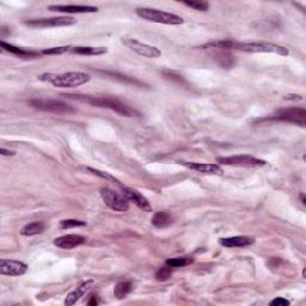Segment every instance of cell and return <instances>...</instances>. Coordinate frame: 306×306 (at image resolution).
Listing matches in <instances>:
<instances>
[{"instance_id":"obj_24","label":"cell","mask_w":306,"mask_h":306,"mask_svg":"<svg viewBox=\"0 0 306 306\" xmlns=\"http://www.w3.org/2000/svg\"><path fill=\"white\" fill-rule=\"evenodd\" d=\"M194 262V258L190 256H182V257H175L166 259L165 265L169 266L170 268H181V267L189 266Z\"/></svg>"},{"instance_id":"obj_11","label":"cell","mask_w":306,"mask_h":306,"mask_svg":"<svg viewBox=\"0 0 306 306\" xmlns=\"http://www.w3.org/2000/svg\"><path fill=\"white\" fill-rule=\"evenodd\" d=\"M28 266L24 262L15 259H0V274L8 276H20L26 274Z\"/></svg>"},{"instance_id":"obj_15","label":"cell","mask_w":306,"mask_h":306,"mask_svg":"<svg viewBox=\"0 0 306 306\" xmlns=\"http://www.w3.org/2000/svg\"><path fill=\"white\" fill-rule=\"evenodd\" d=\"M49 11L63 12V13H94L98 9L96 6L85 5H52L48 8Z\"/></svg>"},{"instance_id":"obj_6","label":"cell","mask_w":306,"mask_h":306,"mask_svg":"<svg viewBox=\"0 0 306 306\" xmlns=\"http://www.w3.org/2000/svg\"><path fill=\"white\" fill-rule=\"evenodd\" d=\"M99 193H101L103 202L113 211L127 212L129 209V201L122 193H117L110 188H101Z\"/></svg>"},{"instance_id":"obj_10","label":"cell","mask_w":306,"mask_h":306,"mask_svg":"<svg viewBox=\"0 0 306 306\" xmlns=\"http://www.w3.org/2000/svg\"><path fill=\"white\" fill-rule=\"evenodd\" d=\"M216 162L219 164L232 165V166H263L267 163L262 159L255 158L252 156L241 155V156H230V157H218Z\"/></svg>"},{"instance_id":"obj_5","label":"cell","mask_w":306,"mask_h":306,"mask_svg":"<svg viewBox=\"0 0 306 306\" xmlns=\"http://www.w3.org/2000/svg\"><path fill=\"white\" fill-rule=\"evenodd\" d=\"M29 105L41 112L54 113V114H73L77 112L76 108L67 104L65 102L58 99H31Z\"/></svg>"},{"instance_id":"obj_17","label":"cell","mask_w":306,"mask_h":306,"mask_svg":"<svg viewBox=\"0 0 306 306\" xmlns=\"http://www.w3.org/2000/svg\"><path fill=\"white\" fill-rule=\"evenodd\" d=\"M219 243L225 248H245L254 244L255 239L252 237L248 236H236L230 238H222L219 241Z\"/></svg>"},{"instance_id":"obj_33","label":"cell","mask_w":306,"mask_h":306,"mask_svg":"<svg viewBox=\"0 0 306 306\" xmlns=\"http://www.w3.org/2000/svg\"><path fill=\"white\" fill-rule=\"evenodd\" d=\"M97 299H96V295H91V300L88 302L89 305H97Z\"/></svg>"},{"instance_id":"obj_9","label":"cell","mask_w":306,"mask_h":306,"mask_svg":"<svg viewBox=\"0 0 306 306\" xmlns=\"http://www.w3.org/2000/svg\"><path fill=\"white\" fill-rule=\"evenodd\" d=\"M77 23V19L73 17H53V18H41V19H31L24 22V24L31 28H54V27H69Z\"/></svg>"},{"instance_id":"obj_7","label":"cell","mask_w":306,"mask_h":306,"mask_svg":"<svg viewBox=\"0 0 306 306\" xmlns=\"http://www.w3.org/2000/svg\"><path fill=\"white\" fill-rule=\"evenodd\" d=\"M270 120L283 121V122L295 123L299 126L305 127L306 124V110L304 108H283L277 110L269 117Z\"/></svg>"},{"instance_id":"obj_27","label":"cell","mask_w":306,"mask_h":306,"mask_svg":"<svg viewBox=\"0 0 306 306\" xmlns=\"http://www.w3.org/2000/svg\"><path fill=\"white\" fill-rule=\"evenodd\" d=\"M70 46H62V47H53L48 49H43L42 51V54L43 55H61L65 54L67 52H71Z\"/></svg>"},{"instance_id":"obj_3","label":"cell","mask_w":306,"mask_h":306,"mask_svg":"<svg viewBox=\"0 0 306 306\" xmlns=\"http://www.w3.org/2000/svg\"><path fill=\"white\" fill-rule=\"evenodd\" d=\"M41 81H48L55 88H77L90 81L91 77L84 72H67L62 74L45 73L38 77Z\"/></svg>"},{"instance_id":"obj_8","label":"cell","mask_w":306,"mask_h":306,"mask_svg":"<svg viewBox=\"0 0 306 306\" xmlns=\"http://www.w3.org/2000/svg\"><path fill=\"white\" fill-rule=\"evenodd\" d=\"M122 42L127 48H129L130 51H133L139 55L144 56V58L157 59L162 55V52L159 48L155 47V46L142 43V42L135 40V38H123Z\"/></svg>"},{"instance_id":"obj_1","label":"cell","mask_w":306,"mask_h":306,"mask_svg":"<svg viewBox=\"0 0 306 306\" xmlns=\"http://www.w3.org/2000/svg\"><path fill=\"white\" fill-rule=\"evenodd\" d=\"M200 48L209 49L216 48L220 51H241L245 53H274V54L287 56L290 51L283 46L274 45L270 42H238L234 40H222L212 41L202 45Z\"/></svg>"},{"instance_id":"obj_21","label":"cell","mask_w":306,"mask_h":306,"mask_svg":"<svg viewBox=\"0 0 306 306\" xmlns=\"http://www.w3.org/2000/svg\"><path fill=\"white\" fill-rule=\"evenodd\" d=\"M132 288H133V285H132L130 281H121L114 288V295L119 300H122L130 293Z\"/></svg>"},{"instance_id":"obj_28","label":"cell","mask_w":306,"mask_h":306,"mask_svg":"<svg viewBox=\"0 0 306 306\" xmlns=\"http://www.w3.org/2000/svg\"><path fill=\"white\" fill-rule=\"evenodd\" d=\"M171 273L172 268H170L169 266L165 265L164 267H161V268L157 270V273H156V279L158 281H166L171 276Z\"/></svg>"},{"instance_id":"obj_4","label":"cell","mask_w":306,"mask_h":306,"mask_svg":"<svg viewBox=\"0 0 306 306\" xmlns=\"http://www.w3.org/2000/svg\"><path fill=\"white\" fill-rule=\"evenodd\" d=\"M137 13L142 19L148 20V22L159 23V24H168V26H181L184 23L182 17L175 15V13L164 12L157 9H148V8H140L137 9Z\"/></svg>"},{"instance_id":"obj_29","label":"cell","mask_w":306,"mask_h":306,"mask_svg":"<svg viewBox=\"0 0 306 306\" xmlns=\"http://www.w3.org/2000/svg\"><path fill=\"white\" fill-rule=\"evenodd\" d=\"M85 225H86V223L77 219H65V220H61V223H60V227L63 230L72 229V227H78V226H85Z\"/></svg>"},{"instance_id":"obj_30","label":"cell","mask_w":306,"mask_h":306,"mask_svg":"<svg viewBox=\"0 0 306 306\" xmlns=\"http://www.w3.org/2000/svg\"><path fill=\"white\" fill-rule=\"evenodd\" d=\"M270 305L272 306H288L290 305V301H288L287 299H283V298H275L270 301Z\"/></svg>"},{"instance_id":"obj_18","label":"cell","mask_w":306,"mask_h":306,"mask_svg":"<svg viewBox=\"0 0 306 306\" xmlns=\"http://www.w3.org/2000/svg\"><path fill=\"white\" fill-rule=\"evenodd\" d=\"M0 46H2V48L4 49V51L10 52L11 54L19 56V58H22V59H34V58H37V56L40 55V53L34 52V51H27V49H23V48L16 47V46H13V45L6 43V42H4V41L0 42Z\"/></svg>"},{"instance_id":"obj_13","label":"cell","mask_w":306,"mask_h":306,"mask_svg":"<svg viewBox=\"0 0 306 306\" xmlns=\"http://www.w3.org/2000/svg\"><path fill=\"white\" fill-rule=\"evenodd\" d=\"M186 168L194 170V171L205 173V175H216L220 176L224 173V170L220 168L219 164H209V163H193V162H183L181 163Z\"/></svg>"},{"instance_id":"obj_20","label":"cell","mask_w":306,"mask_h":306,"mask_svg":"<svg viewBox=\"0 0 306 306\" xmlns=\"http://www.w3.org/2000/svg\"><path fill=\"white\" fill-rule=\"evenodd\" d=\"M71 52L79 55H102L108 52L105 47H72Z\"/></svg>"},{"instance_id":"obj_25","label":"cell","mask_w":306,"mask_h":306,"mask_svg":"<svg viewBox=\"0 0 306 306\" xmlns=\"http://www.w3.org/2000/svg\"><path fill=\"white\" fill-rule=\"evenodd\" d=\"M183 4L188 6V8H191L196 11H202L206 12L208 11L209 9V4L207 2H204V0H196V2H189V0H183Z\"/></svg>"},{"instance_id":"obj_2","label":"cell","mask_w":306,"mask_h":306,"mask_svg":"<svg viewBox=\"0 0 306 306\" xmlns=\"http://www.w3.org/2000/svg\"><path fill=\"white\" fill-rule=\"evenodd\" d=\"M67 98L74 99V101H80L89 104L98 106V108H106L113 110L116 114L124 117H135L140 116V113L137 110L130 108L129 105L124 104L119 99L110 98V97H94V96H84V95H63Z\"/></svg>"},{"instance_id":"obj_23","label":"cell","mask_w":306,"mask_h":306,"mask_svg":"<svg viewBox=\"0 0 306 306\" xmlns=\"http://www.w3.org/2000/svg\"><path fill=\"white\" fill-rule=\"evenodd\" d=\"M214 56H216L215 60L218 62V65L224 67V69H231L233 66L234 56L231 53H227L226 51H220Z\"/></svg>"},{"instance_id":"obj_26","label":"cell","mask_w":306,"mask_h":306,"mask_svg":"<svg viewBox=\"0 0 306 306\" xmlns=\"http://www.w3.org/2000/svg\"><path fill=\"white\" fill-rule=\"evenodd\" d=\"M86 170H88L89 172H91V173H94V175H96V176L101 177V179H104V180H106V181H110V182L116 183V184H119V186H121V182H120V181L117 180V179H115V177L112 176V175H110V173H108V172L101 171V170H97V169H94V168H88Z\"/></svg>"},{"instance_id":"obj_12","label":"cell","mask_w":306,"mask_h":306,"mask_svg":"<svg viewBox=\"0 0 306 306\" xmlns=\"http://www.w3.org/2000/svg\"><path fill=\"white\" fill-rule=\"evenodd\" d=\"M86 242V238L80 234H65V236L58 237L54 239V245L63 250H71L79 245L84 244Z\"/></svg>"},{"instance_id":"obj_31","label":"cell","mask_w":306,"mask_h":306,"mask_svg":"<svg viewBox=\"0 0 306 306\" xmlns=\"http://www.w3.org/2000/svg\"><path fill=\"white\" fill-rule=\"evenodd\" d=\"M286 99H288V101H293V102H297V101H301V96L299 95H287L286 97H285Z\"/></svg>"},{"instance_id":"obj_16","label":"cell","mask_w":306,"mask_h":306,"mask_svg":"<svg viewBox=\"0 0 306 306\" xmlns=\"http://www.w3.org/2000/svg\"><path fill=\"white\" fill-rule=\"evenodd\" d=\"M94 280H88L85 282L80 283L76 290L71 292L70 294H67V297L65 299V305L66 306H72L76 304V302L79 300V299L83 297V295L86 293V292L90 290V288L94 286Z\"/></svg>"},{"instance_id":"obj_19","label":"cell","mask_w":306,"mask_h":306,"mask_svg":"<svg viewBox=\"0 0 306 306\" xmlns=\"http://www.w3.org/2000/svg\"><path fill=\"white\" fill-rule=\"evenodd\" d=\"M173 219L172 215L169 212L162 211L155 213V215L152 216V225L156 226L157 229H164L172 224Z\"/></svg>"},{"instance_id":"obj_32","label":"cell","mask_w":306,"mask_h":306,"mask_svg":"<svg viewBox=\"0 0 306 306\" xmlns=\"http://www.w3.org/2000/svg\"><path fill=\"white\" fill-rule=\"evenodd\" d=\"M0 153H2L3 156H15L16 152L15 151H10V149H6V148H0Z\"/></svg>"},{"instance_id":"obj_22","label":"cell","mask_w":306,"mask_h":306,"mask_svg":"<svg viewBox=\"0 0 306 306\" xmlns=\"http://www.w3.org/2000/svg\"><path fill=\"white\" fill-rule=\"evenodd\" d=\"M45 227H46L45 224L41 222L28 224V225H26L22 230H20V234H22V236H27V237L36 236V234H40L43 232Z\"/></svg>"},{"instance_id":"obj_14","label":"cell","mask_w":306,"mask_h":306,"mask_svg":"<svg viewBox=\"0 0 306 306\" xmlns=\"http://www.w3.org/2000/svg\"><path fill=\"white\" fill-rule=\"evenodd\" d=\"M122 194L128 199V201L133 202V204L137 206V207L142 209V211H145V212H151L152 211V207H151V205H149V202L147 201V199H146L142 194L139 193L138 190L130 189V188H127V187H123L122 188Z\"/></svg>"},{"instance_id":"obj_34","label":"cell","mask_w":306,"mask_h":306,"mask_svg":"<svg viewBox=\"0 0 306 306\" xmlns=\"http://www.w3.org/2000/svg\"><path fill=\"white\" fill-rule=\"evenodd\" d=\"M300 199H301V202L302 204H306V200H305V195L304 194H300Z\"/></svg>"}]
</instances>
